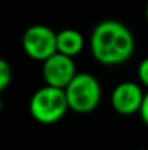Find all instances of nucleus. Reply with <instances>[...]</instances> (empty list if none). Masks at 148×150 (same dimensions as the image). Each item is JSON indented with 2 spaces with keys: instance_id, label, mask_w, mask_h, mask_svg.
Returning a JSON list of instances; mask_svg holds the SVG:
<instances>
[{
  "instance_id": "nucleus-1",
  "label": "nucleus",
  "mask_w": 148,
  "mask_h": 150,
  "mask_svg": "<svg viewBox=\"0 0 148 150\" xmlns=\"http://www.w3.org/2000/svg\"><path fill=\"white\" fill-rule=\"evenodd\" d=\"M90 51L95 60L103 66L123 64L135 50V40L131 29L119 21H102L90 35Z\"/></svg>"
},
{
  "instance_id": "nucleus-2",
  "label": "nucleus",
  "mask_w": 148,
  "mask_h": 150,
  "mask_svg": "<svg viewBox=\"0 0 148 150\" xmlns=\"http://www.w3.org/2000/svg\"><path fill=\"white\" fill-rule=\"evenodd\" d=\"M70 109L64 89L45 85L34 92L29 100L32 118L41 124H55Z\"/></svg>"
},
{
  "instance_id": "nucleus-3",
  "label": "nucleus",
  "mask_w": 148,
  "mask_h": 150,
  "mask_svg": "<svg viewBox=\"0 0 148 150\" xmlns=\"http://www.w3.org/2000/svg\"><path fill=\"white\" fill-rule=\"evenodd\" d=\"M68 106L77 114H89L97 108L102 98V88L99 80L90 73H77L71 83L64 89Z\"/></svg>"
},
{
  "instance_id": "nucleus-4",
  "label": "nucleus",
  "mask_w": 148,
  "mask_h": 150,
  "mask_svg": "<svg viewBox=\"0 0 148 150\" xmlns=\"http://www.w3.org/2000/svg\"><path fill=\"white\" fill-rule=\"evenodd\" d=\"M22 48L32 60L44 63L57 52V32L47 25H32L22 35Z\"/></svg>"
},
{
  "instance_id": "nucleus-5",
  "label": "nucleus",
  "mask_w": 148,
  "mask_h": 150,
  "mask_svg": "<svg viewBox=\"0 0 148 150\" xmlns=\"http://www.w3.org/2000/svg\"><path fill=\"white\" fill-rule=\"evenodd\" d=\"M76 63L71 57L55 52L42 63V77L45 85L65 89L76 77Z\"/></svg>"
},
{
  "instance_id": "nucleus-6",
  "label": "nucleus",
  "mask_w": 148,
  "mask_h": 150,
  "mask_svg": "<svg viewBox=\"0 0 148 150\" xmlns=\"http://www.w3.org/2000/svg\"><path fill=\"white\" fill-rule=\"evenodd\" d=\"M145 92L135 82H121L110 93V105L121 115H132L141 111Z\"/></svg>"
},
{
  "instance_id": "nucleus-7",
  "label": "nucleus",
  "mask_w": 148,
  "mask_h": 150,
  "mask_svg": "<svg viewBox=\"0 0 148 150\" xmlns=\"http://www.w3.org/2000/svg\"><path fill=\"white\" fill-rule=\"evenodd\" d=\"M84 48V38L81 32L73 28H65L57 32V52L74 57Z\"/></svg>"
},
{
  "instance_id": "nucleus-8",
  "label": "nucleus",
  "mask_w": 148,
  "mask_h": 150,
  "mask_svg": "<svg viewBox=\"0 0 148 150\" xmlns=\"http://www.w3.org/2000/svg\"><path fill=\"white\" fill-rule=\"evenodd\" d=\"M13 79L12 66L6 60H0V91H6Z\"/></svg>"
},
{
  "instance_id": "nucleus-9",
  "label": "nucleus",
  "mask_w": 148,
  "mask_h": 150,
  "mask_svg": "<svg viewBox=\"0 0 148 150\" xmlns=\"http://www.w3.org/2000/svg\"><path fill=\"white\" fill-rule=\"evenodd\" d=\"M137 71H138V79H140L141 85L148 88V57L141 60V63L138 64Z\"/></svg>"
},
{
  "instance_id": "nucleus-10",
  "label": "nucleus",
  "mask_w": 148,
  "mask_h": 150,
  "mask_svg": "<svg viewBox=\"0 0 148 150\" xmlns=\"http://www.w3.org/2000/svg\"><path fill=\"white\" fill-rule=\"evenodd\" d=\"M140 115H141L142 122L148 127V91L145 92V96H144V102H142V106H141Z\"/></svg>"
},
{
  "instance_id": "nucleus-11",
  "label": "nucleus",
  "mask_w": 148,
  "mask_h": 150,
  "mask_svg": "<svg viewBox=\"0 0 148 150\" xmlns=\"http://www.w3.org/2000/svg\"><path fill=\"white\" fill-rule=\"evenodd\" d=\"M145 19H147V22H148V3H147V6H145Z\"/></svg>"
},
{
  "instance_id": "nucleus-12",
  "label": "nucleus",
  "mask_w": 148,
  "mask_h": 150,
  "mask_svg": "<svg viewBox=\"0 0 148 150\" xmlns=\"http://www.w3.org/2000/svg\"><path fill=\"white\" fill-rule=\"evenodd\" d=\"M138 150H147V149H138Z\"/></svg>"
}]
</instances>
